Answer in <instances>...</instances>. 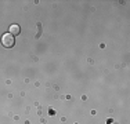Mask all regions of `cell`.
I'll return each mask as SVG.
<instances>
[{
  "mask_svg": "<svg viewBox=\"0 0 130 124\" xmlns=\"http://www.w3.org/2000/svg\"><path fill=\"white\" fill-rule=\"evenodd\" d=\"M2 44L6 48H11L14 46V36L11 33H4L2 36Z\"/></svg>",
  "mask_w": 130,
  "mask_h": 124,
  "instance_id": "6da1fadb",
  "label": "cell"
},
{
  "mask_svg": "<svg viewBox=\"0 0 130 124\" xmlns=\"http://www.w3.org/2000/svg\"><path fill=\"white\" fill-rule=\"evenodd\" d=\"M20 32H21L20 25L14 24V25H11V26H10V32H8V33H11L13 36H17V35H20Z\"/></svg>",
  "mask_w": 130,
  "mask_h": 124,
  "instance_id": "7a4b0ae2",
  "label": "cell"
}]
</instances>
